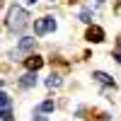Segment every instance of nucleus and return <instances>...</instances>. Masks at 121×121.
Returning <instances> with one entry per match:
<instances>
[{
  "label": "nucleus",
  "instance_id": "1",
  "mask_svg": "<svg viewBox=\"0 0 121 121\" xmlns=\"http://www.w3.org/2000/svg\"><path fill=\"white\" fill-rule=\"evenodd\" d=\"M27 24H29V12H27L24 7L15 5V7L7 12V29H10V32H17V34H19Z\"/></svg>",
  "mask_w": 121,
  "mask_h": 121
},
{
  "label": "nucleus",
  "instance_id": "2",
  "mask_svg": "<svg viewBox=\"0 0 121 121\" xmlns=\"http://www.w3.org/2000/svg\"><path fill=\"white\" fill-rule=\"evenodd\" d=\"M51 29H56V19L53 17H41L34 22V34L36 36H44L46 32H51Z\"/></svg>",
  "mask_w": 121,
  "mask_h": 121
},
{
  "label": "nucleus",
  "instance_id": "3",
  "mask_svg": "<svg viewBox=\"0 0 121 121\" xmlns=\"http://www.w3.org/2000/svg\"><path fill=\"white\" fill-rule=\"evenodd\" d=\"M34 44H36V39H32V36H22V39H19V44H17V53H15V56L34 51Z\"/></svg>",
  "mask_w": 121,
  "mask_h": 121
},
{
  "label": "nucleus",
  "instance_id": "4",
  "mask_svg": "<svg viewBox=\"0 0 121 121\" xmlns=\"http://www.w3.org/2000/svg\"><path fill=\"white\" fill-rule=\"evenodd\" d=\"M87 41H92V44L104 41V29H102V27H97V24H92V27L87 29Z\"/></svg>",
  "mask_w": 121,
  "mask_h": 121
},
{
  "label": "nucleus",
  "instance_id": "5",
  "mask_svg": "<svg viewBox=\"0 0 121 121\" xmlns=\"http://www.w3.org/2000/svg\"><path fill=\"white\" fill-rule=\"evenodd\" d=\"M0 107H3V121H12V107H10V97H7V92L0 95Z\"/></svg>",
  "mask_w": 121,
  "mask_h": 121
},
{
  "label": "nucleus",
  "instance_id": "6",
  "mask_svg": "<svg viewBox=\"0 0 121 121\" xmlns=\"http://www.w3.org/2000/svg\"><path fill=\"white\" fill-rule=\"evenodd\" d=\"M19 85H22V87H34V85H36V75H34V70H29V73H24L22 78H19Z\"/></svg>",
  "mask_w": 121,
  "mask_h": 121
},
{
  "label": "nucleus",
  "instance_id": "7",
  "mask_svg": "<svg viewBox=\"0 0 121 121\" xmlns=\"http://www.w3.org/2000/svg\"><path fill=\"white\" fill-rule=\"evenodd\" d=\"M92 78L97 80V82H102V85H112V87H114V80H112V75L102 73V70H95V73H92Z\"/></svg>",
  "mask_w": 121,
  "mask_h": 121
},
{
  "label": "nucleus",
  "instance_id": "8",
  "mask_svg": "<svg viewBox=\"0 0 121 121\" xmlns=\"http://www.w3.org/2000/svg\"><path fill=\"white\" fill-rule=\"evenodd\" d=\"M24 63H27V68H29V70H34V73H36V70L44 65V58H39V56H29Z\"/></svg>",
  "mask_w": 121,
  "mask_h": 121
},
{
  "label": "nucleus",
  "instance_id": "9",
  "mask_svg": "<svg viewBox=\"0 0 121 121\" xmlns=\"http://www.w3.org/2000/svg\"><path fill=\"white\" fill-rule=\"evenodd\" d=\"M46 87H48V90H53V87H60V78H58V75H51V78H46Z\"/></svg>",
  "mask_w": 121,
  "mask_h": 121
},
{
  "label": "nucleus",
  "instance_id": "10",
  "mask_svg": "<svg viewBox=\"0 0 121 121\" xmlns=\"http://www.w3.org/2000/svg\"><path fill=\"white\" fill-rule=\"evenodd\" d=\"M56 104H53V99H46V102H41V107H39V112H53Z\"/></svg>",
  "mask_w": 121,
  "mask_h": 121
},
{
  "label": "nucleus",
  "instance_id": "11",
  "mask_svg": "<svg viewBox=\"0 0 121 121\" xmlns=\"http://www.w3.org/2000/svg\"><path fill=\"white\" fill-rule=\"evenodd\" d=\"M80 19H82V22H92V12H90V10H82V12H80Z\"/></svg>",
  "mask_w": 121,
  "mask_h": 121
},
{
  "label": "nucleus",
  "instance_id": "12",
  "mask_svg": "<svg viewBox=\"0 0 121 121\" xmlns=\"http://www.w3.org/2000/svg\"><path fill=\"white\" fill-rule=\"evenodd\" d=\"M34 121H46V116H41V114H34Z\"/></svg>",
  "mask_w": 121,
  "mask_h": 121
},
{
  "label": "nucleus",
  "instance_id": "13",
  "mask_svg": "<svg viewBox=\"0 0 121 121\" xmlns=\"http://www.w3.org/2000/svg\"><path fill=\"white\" fill-rule=\"evenodd\" d=\"M114 58H116V60H119V63H121V48H119V51L114 53Z\"/></svg>",
  "mask_w": 121,
  "mask_h": 121
},
{
  "label": "nucleus",
  "instance_id": "14",
  "mask_svg": "<svg viewBox=\"0 0 121 121\" xmlns=\"http://www.w3.org/2000/svg\"><path fill=\"white\" fill-rule=\"evenodd\" d=\"M97 3H99V5H102V3H104V0H97Z\"/></svg>",
  "mask_w": 121,
  "mask_h": 121
}]
</instances>
